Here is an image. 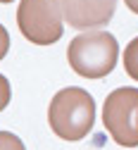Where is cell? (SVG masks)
<instances>
[{
	"label": "cell",
	"mask_w": 138,
	"mask_h": 150,
	"mask_svg": "<svg viewBox=\"0 0 138 150\" xmlns=\"http://www.w3.org/2000/svg\"><path fill=\"white\" fill-rule=\"evenodd\" d=\"M103 124L117 145H138V88L122 86L110 93L103 105Z\"/></svg>",
	"instance_id": "obj_4"
},
{
	"label": "cell",
	"mask_w": 138,
	"mask_h": 150,
	"mask_svg": "<svg viewBox=\"0 0 138 150\" xmlns=\"http://www.w3.org/2000/svg\"><path fill=\"white\" fill-rule=\"evenodd\" d=\"M124 3H126V7H129L133 14H138V0H124Z\"/></svg>",
	"instance_id": "obj_10"
},
{
	"label": "cell",
	"mask_w": 138,
	"mask_h": 150,
	"mask_svg": "<svg viewBox=\"0 0 138 150\" xmlns=\"http://www.w3.org/2000/svg\"><path fill=\"white\" fill-rule=\"evenodd\" d=\"M48 122L55 136L62 141H81L91 134L95 124V100L88 91L69 86L57 91L50 107H48Z\"/></svg>",
	"instance_id": "obj_1"
},
{
	"label": "cell",
	"mask_w": 138,
	"mask_h": 150,
	"mask_svg": "<svg viewBox=\"0 0 138 150\" xmlns=\"http://www.w3.org/2000/svg\"><path fill=\"white\" fill-rule=\"evenodd\" d=\"M10 98H12V88H10V81L0 74V112H3L7 105H10Z\"/></svg>",
	"instance_id": "obj_8"
},
{
	"label": "cell",
	"mask_w": 138,
	"mask_h": 150,
	"mask_svg": "<svg viewBox=\"0 0 138 150\" xmlns=\"http://www.w3.org/2000/svg\"><path fill=\"white\" fill-rule=\"evenodd\" d=\"M64 22L74 29H98L110 24L117 0H60Z\"/></svg>",
	"instance_id": "obj_5"
},
{
	"label": "cell",
	"mask_w": 138,
	"mask_h": 150,
	"mask_svg": "<svg viewBox=\"0 0 138 150\" xmlns=\"http://www.w3.org/2000/svg\"><path fill=\"white\" fill-rule=\"evenodd\" d=\"M124 69L131 79L138 81V36L133 41H129V45L124 50Z\"/></svg>",
	"instance_id": "obj_6"
},
{
	"label": "cell",
	"mask_w": 138,
	"mask_h": 150,
	"mask_svg": "<svg viewBox=\"0 0 138 150\" xmlns=\"http://www.w3.org/2000/svg\"><path fill=\"white\" fill-rule=\"evenodd\" d=\"M0 3H12V0H0Z\"/></svg>",
	"instance_id": "obj_11"
},
{
	"label": "cell",
	"mask_w": 138,
	"mask_h": 150,
	"mask_svg": "<svg viewBox=\"0 0 138 150\" xmlns=\"http://www.w3.org/2000/svg\"><path fill=\"white\" fill-rule=\"evenodd\" d=\"M0 150H26L22 138L10 134V131H0Z\"/></svg>",
	"instance_id": "obj_7"
},
{
	"label": "cell",
	"mask_w": 138,
	"mask_h": 150,
	"mask_svg": "<svg viewBox=\"0 0 138 150\" xmlns=\"http://www.w3.org/2000/svg\"><path fill=\"white\" fill-rule=\"evenodd\" d=\"M62 7L60 0H22L17 10V24L26 41L36 45H52L62 38Z\"/></svg>",
	"instance_id": "obj_3"
},
{
	"label": "cell",
	"mask_w": 138,
	"mask_h": 150,
	"mask_svg": "<svg viewBox=\"0 0 138 150\" xmlns=\"http://www.w3.org/2000/svg\"><path fill=\"white\" fill-rule=\"evenodd\" d=\"M7 50H10V33H7V29L0 24V60L7 55Z\"/></svg>",
	"instance_id": "obj_9"
},
{
	"label": "cell",
	"mask_w": 138,
	"mask_h": 150,
	"mask_svg": "<svg viewBox=\"0 0 138 150\" xmlns=\"http://www.w3.org/2000/svg\"><path fill=\"white\" fill-rule=\"evenodd\" d=\"M119 43L107 31L79 33L67 48V60L71 69L84 79H103L117 67Z\"/></svg>",
	"instance_id": "obj_2"
}]
</instances>
